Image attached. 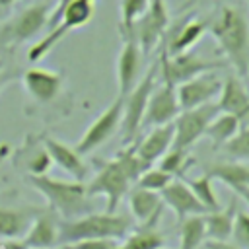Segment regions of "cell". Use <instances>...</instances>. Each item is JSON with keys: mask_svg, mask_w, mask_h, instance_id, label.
Returning <instances> with one entry per match:
<instances>
[{"mask_svg": "<svg viewBox=\"0 0 249 249\" xmlns=\"http://www.w3.org/2000/svg\"><path fill=\"white\" fill-rule=\"evenodd\" d=\"M123 107H124V97L117 95L115 101L97 115V119L86 128V132L74 146L80 156L91 154L93 150H97L101 144H105L117 132V128L121 126V121H123Z\"/></svg>", "mask_w": 249, "mask_h": 249, "instance_id": "cell-10", "label": "cell"}, {"mask_svg": "<svg viewBox=\"0 0 249 249\" xmlns=\"http://www.w3.org/2000/svg\"><path fill=\"white\" fill-rule=\"evenodd\" d=\"M233 245L239 249H249V214L243 210H237L233 216V226H231V235Z\"/></svg>", "mask_w": 249, "mask_h": 249, "instance_id": "cell-34", "label": "cell"}, {"mask_svg": "<svg viewBox=\"0 0 249 249\" xmlns=\"http://www.w3.org/2000/svg\"><path fill=\"white\" fill-rule=\"evenodd\" d=\"M68 2H70V0H58V2H56V6H54L51 12H56V10H60V8H62L64 4H68Z\"/></svg>", "mask_w": 249, "mask_h": 249, "instance_id": "cell-43", "label": "cell"}, {"mask_svg": "<svg viewBox=\"0 0 249 249\" xmlns=\"http://www.w3.org/2000/svg\"><path fill=\"white\" fill-rule=\"evenodd\" d=\"M235 212H237V195L235 193L226 208L204 212L202 218H204V226H206V237L212 241H228L231 235Z\"/></svg>", "mask_w": 249, "mask_h": 249, "instance_id": "cell-23", "label": "cell"}, {"mask_svg": "<svg viewBox=\"0 0 249 249\" xmlns=\"http://www.w3.org/2000/svg\"><path fill=\"white\" fill-rule=\"evenodd\" d=\"M187 152L189 150H179V148H169L158 161H160V169H163L165 173H169L173 179L175 177H181L183 171L193 163V160L187 158Z\"/></svg>", "mask_w": 249, "mask_h": 249, "instance_id": "cell-30", "label": "cell"}, {"mask_svg": "<svg viewBox=\"0 0 249 249\" xmlns=\"http://www.w3.org/2000/svg\"><path fill=\"white\" fill-rule=\"evenodd\" d=\"M171 142H173V121L160 126H152V130L142 138V142L136 140V154L146 165L152 167L171 148Z\"/></svg>", "mask_w": 249, "mask_h": 249, "instance_id": "cell-21", "label": "cell"}, {"mask_svg": "<svg viewBox=\"0 0 249 249\" xmlns=\"http://www.w3.org/2000/svg\"><path fill=\"white\" fill-rule=\"evenodd\" d=\"M58 222L60 218L51 208H41V212L31 222L27 233L21 237L23 249H53L58 245Z\"/></svg>", "mask_w": 249, "mask_h": 249, "instance_id": "cell-15", "label": "cell"}, {"mask_svg": "<svg viewBox=\"0 0 249 249\" xmlns=\"http://www.w3.org/2000/svg\"><path fill=\"white\" fill-rule=\"evenodd\" d=\"M210 179H218L226 183L233 193L241 189H249V165H243L239 161H222V163H212L204 171Z\"/></svg>", "mask_w": 249, "mask_h": 249, "instance_id": "cell-24", "label": "cell"}, {"mask_svg": "<svg viewBox=\"0 0 249 249\" xmlns=\"http://www.w3.org/2000/svg\"><path fill=\"white\" fill-rule=\"evenodd\" d=\"M10 154H12V146H10V144H6V142H2V144H0V165L8 160V156H10Z\"/></svg>", "mask_w": 249, "mask_h": 249, "instance_id": "cell-39", "label": "cell"}, {"mask_svg": "<svg viewBox=\"0 0 249 249\" xmlns=\"http://www.w3.org/2000/svg\"><path fill=\"white\" fill-rule=\"evenodd\" d=\"M189 185V189L193 191V195L198 198V202L206 208V212L210 210H218L220 208V202H218V196L214 193V187H212V179L204 173L200 177H195V179H187L185 181Z\"/></svg>", "mask_w": 249, "mask_h": 249, "instance_id": "cell-29", "label": "cell"}, {"mask_svg": "<svg viewBox=\"0 0 249 249\" xmlns=\"http://www.w3.org/2000/svg\"><path fill=\"white\" fill-rule=\"evenodd\" d=\"M160 74V58L156 56V60L150 64V68L146 70V74L134 84V88L124 95V107H123V121H121V128H123V136L124 142H132L134 136L138 134L140 126H142V119H144V111L150 99V93L156 86V76Z\"/></svg>", "mask_w": 249, "mask_h": 249, "instance_id": "cell-7", "label": "cell"}, {"mask_svg": "<svg viewBox=\"0 0 249 249\" xmlns=\"http://www.w3.org/2000/svg\"><path fill=\"white\" fill-rule=\"evenodd\" d=\"M128 206L132 216L138 220V224H146V226H158L165 208L160 193L142 187H134L128 191Z\"/></svg>", "mask_w": 249, "mask_h": 249, "instance_id": "cell-20", "label": "cell"}, {"mask_svg": "<svg viewBox=\"0 0 249 249\" xmlns=\"http://www.w3.org/2000/svg\"><path fill=\"white\" fill-rule=\"evenodd\" d=\"M179 103H177V91H175V84H171L167 78L161 76V82L158 86H154L146 111H144V119H142V126H160L165 123H171L177 113H179Z\"/></svg>", "mask_w": 249, "mask_h": 249, "instance_id": "cell-11", "label": "cell"}, {"mask_svg": "<svg viewBox=\"0 0 249 249\" xmlns=\"http://www.w3.org/2000/svg\"><path fill=\"white\" fill-rule=\"evenodd\" d=\"M74 245L78 249H115L117 241L115 239H86V241H76Z\"/></svg>", "mask_w": 249, "mask_h": 249, "instance_id": "cell-35", "label": "cell"}, {"mask_svg": "<svg viewBox=\"0 0 249 249\" xmlns=\"http://www.w3.org/2000/svg\"><path fill=\"white\" fill-rule=\"evenodd\" d=\"M173 177L169 173H165L163 169L160 167H148L140 177L138 181L134 183L136 187H142V189H148V191H154V193H160L163 187H167V183L171 181Z\"/></svg>", "mask_w": 249, "mask_h": 249, "instance_id": "cell-33", "label": "cell"}, {"mask_svg": "<svg viewBox=\"0 0 249 249\" xmlns=\"http://www.w3.org/2000/svg\"><path fill=\"white\" fill-rule=\"evenodd\" d=\"M208 31L216 39L220 51L226 54L230 64L235 68L239 78H247L249 72V23L241 10L233 6H222Z\"/></svg>", "mask_w": 249, "mask_h": 249, "instance_id": "cell-1", "label": "cell"}, {"mask_svg": "<svg viewBox=\"0 0 249 249\" xmlns=\"http://www.w3.org/2000/svg\"><path fill=\"white\" fill-rule=\"evenodd\" d=\"M123 37V49L117 58V84H119V95H126L134 84L140 80V68H142V49L134 37V33L121 35Z\"/></svg>", "mask_w": 249, "mask_h": 249, "instance_id": "cell-14", "label": "cell"}, {"mask_svg": "<svg viewBox=\"0 0 249 249\" xmlns=\"http://www.w3.org/2000/svg\"><path fill=\"white\" fill-rule=\"evenodd\" d=\"M39 212H41L39 206H21V208L0 206V239L23 237Z\"/></svg>", "mask_w": 249, "mask_h": 249, "instance_id": "cell-22", "label": "cell"}, {"mask_svg": "<svg viewBox=\"0 0 249 249\" xmlns=\"http://www.w3.org/2000/svg\"><path fill=\"white\" fill-rule=\"evenodd\" d=\"M165 245V235L158 230V226H146L140 224L138 228H132L123 243H117L115 249H160Z\"/></svg>", "mask_w": 249, "mask_h": 249, "instance_id": "cell-25", "label": "cell"}, {"mask_svg": "<svg viewBox=\"0 0 249 249\" xmlns=\"http://www.w3.org/2000/svg\"><path fill=\"white\" fill-rule=\"evenodd\" d=\"M208 31V19H200L196 16L185 18L171 25V31H165L163 43L167 54H179L196 45V41Z\"/></svg>", "mask_w": 249, "mask_h": 249, "instance_id": "cell-16", "label": "cell"}, {"mask_svg": "<svg viewBox=\"0 0 249 249\" xmlns=\"http://www.w3.org/2000/svg\"><path fill=\"white\" fill-rule=\"evenodd\" d=\"M169 29V12L165 0H150L142 16L134 21L132 33L144 54H150L160 47L165 31Z\"/></svg>", "mask_w": 249, "mask_h": 249, "instance_id": "cell-9", "label": "cell"}, {"mask_svg": "<svg viewBox=\"0 0 249 249\" xmlns=\"http://www.w3.org/2000/svg\"><path fill=\"white\" fill-rule=\"evenodd\" d=\"M218 109L220 113L233 115L239 123L249 121V91L239 76H226L220 88Z\"/></svg>", "mask_w": 249, "mask_h": 249, "instance_id": "cell-18", "label": "cell"}, {"mask_svg": "<svg viewBox=\"0 0 249 249\" xmlns=\"http://www.w3.org/2000/svg\"><path fill=\"white\" fill-rule=\"evenodd\" d=\"M134 228L132 218L117 212H89L74 220L58 222V243H76L86 239H124Z\"/></svg>", "mask_w": 249, "mask_h": 249, "instance_id": "cell-3", "label": "cell"}, {"mask_svg": "<svg viewBox=\"0 0 249 249\" xmlns=\"http://www.w3.org/2000/svg\"><path fill=\"white\" fill-rule=\"evenodd\" d=\"M220 88H222V80L214 70L202 72L187 82L177 84L175 91H177L179 109L183 111V109H193V107L210 103V99L220 93Z\"/></svg>", "mask_w": 249, "mask_h": 249, "instance_id": "cell-13", "label": "cell"}, {"mask_svg": "<svg viewBox=\"0 0 249 249\" xmlns=\"http://www.w3.org/2000/svg\"><path fill=\"white\" fill-rule=\"evenodd\" d=\"M132 185L134 181L126 173L121 160L115 156L113 160L99 161L97 173L86 185V193L88 196H99V195L105 196L107 198L105 212H115L121 200L124 198V195H128V191L132 189Z\"/></svg>", "mask_w": 249, "mask_h": 249, "instance_id": "cell-5", "label": "cell"}, {"mask_svg": "<svg viewBox=\"0 0 249 249\" xmlns=\"http://www.w3.org/2000/svg\"><path fill=\"white\" fill-rule=\"evenodd\" d=\"M14 4H16V0H0V21H4L10 16Z\"/></svg>", "mask_w": 249, "mask_h": 249, "instance_id": "cell-38", "label": "cell"}, {"mask_svg": "<svg viewBox=\"0 0 249 249\" xmlns=\"http://www.w3.org/2000/svg\"><path fill=\"white\" fill-rule=\"evenodd\" d=\"M195 2H196V0H185V2L181 4V8H179V12H185V10H187V8H191V6L195 4Z\"/></svg>", "mask_w": 249, "mask_h": 249, "instance_id": "cell-42", "label": "cell"}, {"mask_svg": "<svg viewBox=\"0 0 249 249\" xmlns=\"http://www.w3.org/2000/svg\"><path fill=\"white\" fill-rule=\"evenodd\" d=\"M158 58H160V74L175 86L181 84V82H187V80H191V78H195L202 72L220 70V68L228 66L222 60L202 58L193 49H189L185 53H179V54H167L163 39L158 47Z\"/></svg>", "mask_w": 249, "mask_h": 249, "instance_id": "cell-6", "label": "cell"}, {"mask_svg": "<svg viewBox=\"0 0 249 249\" xmlns=\"http://www.w3.org/2000/svg\"><path fill=\"white\" fill-rule=\"evenodd\" d=\"M14 80H16V74H14V72H10V70L0 62V91H2L8 84H12Z\"/></svg>", "mask_w": 249, "mask_h": 249, "instance_id": "cell-36", "label": "cell"}, {"mask_svg": "<svg viewBox=\"0 0 249 249\" xmlns=\"http://www.w3.org/2000/svg\"><path fill=\"white\" fill-rule=\"evenodd\" d=\"M160 196H161L163 204L169 206L175 212V216H177L179 222L183 218H187V216L204 214L206 212V208L198 202V198L193 195V191L189 189V185L185 181H181L179 177L171 179L167 183V187H163L160 191Z\"/></svg>", "mask_w": 249, "mask_h": 249, "instance_id": "cell-17", "label": "cell"}, {"mask_svg": "<svg viewBox=\"0 0 249 249\" xmlns=\"http://www.w3.org/2000/svg\"><path fill=\"white\" fill-rule=\"evenodd\" d=\"M247 78H249V72H247Z\"/></svg>", "mask_w": 249, "mask_h": 249, "instance_id": "cell-44", "label": "cell"}, {"mask_svg": "<svg viewBox=\"0 0 249 249\" xmlns=\"http://www.w3.org/2000/svg\"><path fill=\"white\" fill-rule=\"evenodd\" d=\"M53 249H78L74 243H58L56 247H53Z\"/></svg>", "mask_w": 249, "mask_h": 249, "instance_id": "cell-41", "label": "cell"}, {"mask_svg": "<svg viewBox=\"0 0 249 249\" xmlns=\"http://www.w3.org/2000/svg\"><path fill=\"white\" fill-rule=\"evenodd\" d=\"M239 126H241V123H239L233 115L218 113V115L210 121V124L206 126L204 134L210 138L212 148L216 150V148H222V146L239 130Z\"/></svg>", "mask_w": 249, "mask_h": 249, "instance_id": "cell-28", "label": "cell"}, {"mask_svg": "<svg viewBox=\"0 0 249 249\" xmlns=\"http://www.w3.org/2000/svg\"><path fill=\"white\" fill-rule=\"evenodd\" d=\"M247 4H249V0H247Z\"/></svg>", "mask_w": 249, "mask_h": 249, "instance_id": "cell-46", "label": "cell"}, {"mask_svg": "<svg viewBox=\"0 0 249 249\" xmlns=\"http://www.w3.org/2000/svg\"><path fill=\"white\" fill-rule=\"evenodd\" d=\"M18 156L23 158V167H25L27 175H47V171L53 163L43 146V140L39 144V140H31V136L23 142Z\"/></svg>", "mask_w": 249, "mask_h": 249, "instance_id": "cell-26", "label": "cell"}, {"mask_svg": "<svg viewBox=\"0 0 249 249\" xmlns=\"http://www.w3.org/2000/svg\"><path fill=\"white\" fill-rule=\"evenodd\" d=\"M222 148L230 158L237 161L249 160V126H239V130Z\"/></svg>", "mask_w": 249, "mask_h": 249, "instance_id": "cell-32", "label": "cell"}, {"mask_svg": "<svg viewBox=\"0 0 249 249\" xmlns=\"http://www.w3.org/2000/svg\"><path fill=\"white\" fill-rule=\"evenodd\" d=\"M62 84H64V76L49 68L29 66L27 70L21 72V86L37 105H47L54 101L62 89Z\"/></svg>", "mask_w": 249, "mask_h": 249, "instance_id": "cell-12", "label": "cell"}, {"mask_svg": "<svg viewBox=\"0 0 249 249\" xmlns=\"http://www.w3.org/2000/svg\"><path fill=\"white\" fill-rule=\"evenodd\" d=\"M49 16V2H35L19 10L18 14L8 16L4 21H0V49L14 51L16 47L33 39L43 27H47Z\"/></svg>", "mask_w": 249, "mask_h": 249, "instance_id": "cell-4", "label": "cell"}, {"mask_svg": "<svg viewBox=\"0 0 249 249\" xmlns=\"http://www.w3.org/2000/svg\"><path fill=\"white\" fill-rule=\"evenodd\" d=\"M43 146L51 158L53 163H56L62 171H66L74 181H84L88 175V165L84 163L82 156L76 152V148L53 138V136H43Z\"/></svg>", "mask_w": 249, "mask_h": 249, "instance_id": "cell-19", "label": "cell"}, {"mask_svg": "<svg viewBox=\"0 0 249 249\" xmlns=\"http://www.w3.org/2000/svg\"><path fill=\"white\" fill-rule=\"evenodd\" d=\"M235 195H237V196H241V198H243V200L249 204V189H241V191H237Z\"/></svg>", "mask_w": 249, "mask_h": 249, "instance_id": "cell-40", "label": "cell"}, {"mask_svg": "<svg viewBox=\"0 0 249 249\" xmlns=\"http://www.w3.org/2000/svg\"><path fill=\"white\" fill-rule=\"evenodd\" d=\"M220 113L218 103H204L193 109H183L173 119V142L171 148L189 150L206 130L210 121Z\"/></svg>", "mask_w": 249, "mask_h": 249, "instance_id": "cell-8", "label": "cell"}, {"mask_svg": "<svg viewBox=\"0 0 249 249\" xmlns=\"http://www.w3.org/2000/svg\"><path fill=\"white\" fill-rule=\"evenodd\" d=\"M204 247L206 249H239V247H235L233 243H230V241H204Z\"/></svg>", "mask_w": 249, "mask_h": 249, "instance_id": "cell-37", "label": "cell"}, {"mask_svg": "<svg viewBox=\"0 0 249 249\" xmlns=\"http://www.w3.org/2000/svg\"><path fill=\"white\" fill-rule=\"evenodd\" d=\"M206 239L202 214L187 216L179 222V249H198Z\"/></svg>", "mask_w": 249, "mask_h": 249, "instance_id": "cell-27", "label": "cell"}, {"mask_svg": "<svg viewBox=\"0 0 249 249\" xmlns=\"http://www.w3.org/2000/svg\"><path fill=\"white\" fill-rule=\"evenodd\" d=\"M160 249H163V247H160Z\"/></svg>", "mask_w": 249, "mask_h": 249, "instance_id": "cell-45", "label": "cell"}, {"mask_svg": "<svg viewBox=\"0 0 249 249\" xmlns=\"http://www.w3.org/2000/svg\"><path fill=\"white\" fill-rule=\"evenodd\" d=\"M150 0H121V19H119V31L121 35L132 33L134 21L142 16Z\"/></svg>", "mask_w": 249, "mask_h": 249, "instance_id": "cell-31", "label": "cell"}, {"mask_svg": "<svg viewBox=\"0 0 249 249\" xmlns=\"http://www.w3.org/2000/svg\"><path fill=\"white\" fill-rule=\"evenodd\" d=\"M27 181L43 195L47 208H51L60 220H74L93 212L91 196H88L84 181H62L49 175H27Z\"/></svg>", "mask_w": 249, "mask_h": 249, "instance_id": "cell-2", "label": "cell"}]
</instances>
